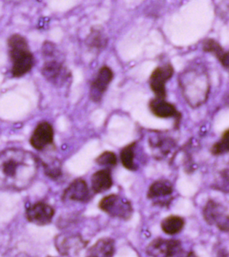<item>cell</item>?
Masks as SVG:
<instances>
[{
    "mask_svg": "<svg viewBox=\"0 0 229 257\" xmlns=\"http://www.w3.org/2000/svg\"><path fill=\"white\" fill-rule=\"evenodd\" d=\"M38 161L32 153L20 149L0 152V188L22 190L35 178Z\"/></svg>",
    "mask_w": 229,
    "mask_h": 257,
    "instance_id": "obj_1",
    "label": "cell"
},
{
    "mask_svg": "<svg viewBox=\"0 0 229 257\" xmlns=\"http://www.w3.org/2000/svg\"><path fill=\"white\" fill-rule=\"evenodd\" d=\"M8 48L14 77L25 75L33 68L34 58L27 40L20 34H14L8 39Z\"/></svg>",
    "mask_w": 229,
    "mask_h": 257,
    "instance_id": "obj_2",
    "label": "cell"
},
{
    "mask_svg": "<svg viewBox=\"0 0 229 257\" xmlns=\"http://www.w3.org/2000/svg\"><path fill=\"white\" fill-rule=\"evenodd\" d=\"M182 87L190 105L197 107L206 101L209 92L208 78L204 70L192 69L183 76Z\"/></svg>",
    "mask_w": 229,
    "mask_h": 257,
    "instance_id": "obj_3",
    "label": "cell"
},
{
    "mask_svg": "<svg viewBox=\"0 0 229 257\" xmlns=\"http://www.w3.org/2000/svg\"><path fill=\"white\" fill-rule=\"evenodd\" d=\"M43 54L46 61L42 68V74L50 83L61 86L67 79L68 72L62 62L55 59V50L52 44H44Z\"/></svg>",
    "mask_w": 229,
    "mask_h": 257,
    "instance_id": "obj_4",
    "label": "cell"
},
{
    "mask_svg": "<svg viewBox=\"0 0 229 257\" xmlns=\"http://www.w3.org/2000/svg\"><path fill=\"white\" fill-rule=\"evenodd\" d=\"M98 207L110 216L124 220H128L133 214L131 203L126 198L117 194H110L104 197L100 201Z\"/></svg>",
    "mask_w": 229,
    "mask_h": 257,
    "instance_id": "obj_5",
    "label": "cell"
},
{
    "mask_svg": "<svg viewBox=\"0 0 229 257\" xmlns=\"http://www.w3.org/2000/svg\"><path fill=\"white\" fill-rule=\"evenodd\" d=\"M203 216L211 226L223 232H229V214L222 204L209 200L203 209Z\"/></svg>",
    "mask_w": 229,
    "mask_h": 257,
    "instance_id": "obj_6",
    "label": "cell"
},
{
    "mask_svg": "<svg viewBox=\"0 0 229 257\" xmlns=\"http://www.w3.org/2000/svg\"><path fill=\"white\" fill-rule=\"evenodd\" d=\"M146 251L151 257H174L180 254L182 245L179 240L159 238L148 245Z\"/></svg>",
    "mask_w": 229,
    "mask_h": 257,
    "instance_id": "obj_7",
    "label": "cell"
},
{
    "mask_svg": "<svg viewBox=\"0 0 229 257\" xmlns=\"http://www.w3.org/2000/svg\"><path fill=\"white\" fill-rule=\"evenodd\" d=\"M174 68L171 64L159 66L153 71L150 78L151 89L156 98L165 99L166 97V82L172 77Z\"/></svg>",
    "mask_w": 229,
    "mask_h": 257,
    "instance_id": "obj_8",
    "label": "cell"
},
{
    "mask_svg": "<svg viewBox=\"0 0 229 257\" xmlns=\"http://www.w3.org/2000/svg\"><path fill=\"white\" fill-rule=\"evenodd\" d=\"M26 214L29 222L38 226H44L51 222L54 210L49 204L39 202L30 206Z\"/></svg>",
    "mask_w": 229,
    "mask_h": 257,
    "instance_id": "obj_9",
    "label": "cell"
},
{
    "mask_svg": "<svg viewBox=\"0 0 229 257\" xmlns=\"http://www.w3.org/2000/svg\"><path fill=\"white\" fill-rule=\"evenodd\" d=\"M113 72L108 66H103L98 71L91 84L90 97L94 102L100 101L102 94L107 89L112 80L113 79Z\"/></svg>",
    "mask_w": 229,
    "mask_h": 257,
    "instance_id": "obj_10",
    "label": "cell"
},
{
    "mask_svg": "<svg viewBox=\"0 0 229 257\" xmlns=\"http://www.w3.org/2000/svg\"><path fill=\"white\" fill-rule=\"evenodd\" d=\"M54 140V130L51 124L48 122H42L34 130L30 144L37 150H42L51 145Z\"/></svg>",
    "mask_w": 229,
    "mask_h": 257,
    "instance_id": "obj_11",
    "label": "cell"
},
{
    "mask_svg": "<svg viewBox=\"0 0 229 257\" xmlns=\"http://www.w3.org/2000/svg\"><path fill=\"white\" fill-rule=\"evenodd\" d=\"M149 106L152 113L158 117H174L177 120L180 119L181 114L176 109V106L165 99L155 98L151 100Z\"/></svg>",
    "mask_w": 229,
    "mask_h": 257,
    "instance_id": "obj_12",
    "label": "cell"
},
{
    "mask_svg": "<svg viewBox=\"0 0 229 257\" xmlns=\"http://www.w3.org/2000/svg\"><path fill=\"white\" fill-rule=\"evenodd\" d=\"M89 197L87 184L82 179H76L69 185L64 192V198L66 200L85 202Z\"/></svg>",
    "mask_w": 229,
    "mask_h": 257,
    "instance_id": "obj_13",
    "label": "cell"
},
{
    "mask_svg": "<svg viewBox=\"0 0 229 257\" xmlns=\"http://www.w3.org/2000/svg\"><path fill=\"white\" fill-rule=\"evenodd\" d=\"M114 253V240L110 238H103L90 247L86 257H112Z\"/></svg>",
    "mask_w": 229,
    "mask_h": 257,
    "instance_id": "obj_14",
    "label": "cell"
},
{
    "mask_svg": "<svg viewBox=\"0 0 229 257\" xmlns=\"http://www.w3.org/2000/svg\"><path fill=\"white\" fill-rule=\"evenodd\" d=\"M92 189L96 194L109 190L112 185L111 174L108 169H104L94 173L91 178Z\"/></svg>",
    "mask_w": 229,
    "mask_h": 257,
    "instance_id": "obj_15",
    "label": "cell"
},
{
    "mask_svg": "<svg viewBox=\"0 0 229 257\" xmlns=\"http://www.w3.org/2000/svg\"><path fill=\"white\" fill-rule=\"evenodd\" d=\"M203 50L206 52H210L216 56L224 67L229 68V51H225L220 44L216 40L208 39L203 43Z\"/></svg>",
    "mask_w": 229,
    "mask_h": 257,
    "instance_id": "obj_16",
    "label": "cell"
},
{
    "mask_svg": "<svg viewBox=\"0 0 229 257\" xmlns=\"http://www.w3.org/2000/svg\"><path fill=\"white\" fill-rule=\"evenodd\" d=\"M172 184L168 180H158L151 185L148 192L150 199H158L170 197L172 194Z\"/></svg>",
    "mask_w": 229,
    "mask_h": 257,
    "instance_id": "obj_17",
    "label": "cell"
},
{
    "mask_svg": "<svg viewBox=\"0 0 229 257\" xmlns=\"http://www.w3.org/2000/svg\"><path fill=\"white\" fill-rule=\"evenodd\" d=\"M184 220L182 217L170 216L164 219L161 223V227L165 233L169 235L178 234L184 226Z\"/></svg>",
    "mask_w": 229,
    "mask_h": 257,
    "instance_id": "obj_18",
    "label": "cell"
},
{
    "mask_svg": "<svg viewBox=\"0 0 229 257\" xmlns=\"http://www.w3.org/2000/svg\"><path fill=\"white\" fill-rule=\"evenodd\" d=\"M135 148H136V143H132L125 147L120 154L121 161L123 166L131 171H136L137 169L134 162Z\"/></svg>",
    "mask_w": 229,
    "mask_h": 257,
    "instance_id": "obj_19",
    "label": "cell"
},
{
    "mask_svg": "<svg viewBox=\"0 0 229 257\" xmlns=\"http://www.w3.org/2000/svg\"><path fill=\"white\" fill-rule=\"evenodd\" d=\"M87 44L90 48L95 49H102L105 46L106 38L99 30H93L90 32L87 38Z\"/></svg>",
    "mask_w": 229,
    "mask_h": 257,
    "instance_id": "obj_20",
    "label": "cell"
},
{
    "mask_svg": "<svg viewBox=\"0 0 229 257\" xmlns=\"http://www.w3.org/2000/svg\"><path fill=\"white\" fill-rule=\"evenodd\" d=\"M211 152L216 156L229 152V128L225 131L220 140L212 146Z\"/></svg>",
    "mask_w": 229,
    "mask_h": 257,
    "instance_id": "obj_21",
    "label": "cell"
},
{
    "mask_svg": "<svg viewBox=\"0 0 229 257\" xmlns=\"http://www.w3.org/2000/svg\"><path fill=\"white\" fill-rule=\"evenodd\" d=\"M96 162L99 166H104L106 168H112L116 166L118 160H117L116 155L113 152L106 151L96 159Z\"/></svg>",
    "mask_w": 229,
    "mask_h": 257,
    "instance_id": "obj_22",
    "label": "cell"
},
{
    "mask_svg": "<svg viewBox=\"0 0 229 257\" xmlns=\"http://www.w3.org/2000/svg\"><path fill=\"white\" fill-rule=\"evenodd\" d=\"M184 257H198L194 252H189Z\"/></svg>",
    "mask_w": 229,
    "mask_h": 257,
    "instance_id": "obj_23",
    "label": "cell"
},
{
    "mask_svg": "<svg viewBox=\"0 0 229 257\" xmlns=\"http://www.w3.org/2000/svg\"><path fill=\"white\" fill-rule=\"evenodd\" d=\"M226 102H227V103H228V104L229 105V97L228 98V99H227Z\"/></svg>",
    "mask_w": 229,
    "mask_h": 257,
    "instance_id": "obj_24",
    "label": "cell"
},
{
    "mask_svg": "<svg viewBox=\"0 0 229 257\" xmlns=\"http://www.w3.org/2000/svg\"><path fill=\"white\" fill-rule=\"evenodd\" d=\"M49 257H51V256H49Z\"/></svg>",
    "mask_w": 229,
    "mask_h": 257,
    "instance_id": "obj_25",
    "label": "cell"
}]
</instances>
